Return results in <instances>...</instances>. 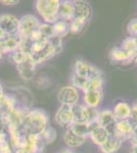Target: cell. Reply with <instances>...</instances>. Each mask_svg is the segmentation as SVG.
I'll use <instances>...</instances> for the list:
<instances>
[{"instance_id": "6da1fadb", "label": "cell", "mask_w": 137, "mask_h": 153, "mask_svg": "<svg viewBox=\"0 0 137 153\" xmlns=\"http://www.w3.org/2000/svg\"><path fill=\"white\" fill-rule=\"evenodd\" d=\"M19 50L28 52L36 65L45 62V61L51 59L53 56H55L56 54L61 53L50 39L47 41L31 42L27 38H21Z\"/></svg>"}, {"instance_id": "7a4b0ae2", "label": "cell", "mask_w": 137, "mask_h": 153, "mask_svg": "<svg viewBox=\"0 0 137 153\" xmlns=\"http://www.w3.org/2000/svg\"><path fill=\"white\" fill-rule=\"evenodd\" d=\"M48 117L42 109H30L25 115L22 131L26 136H39L48 127Z\"/></svg>"}, {"instance_id": "3957f363", "label": "cell", "mask_w": 137, "mask_h": 153, "mask_svg": "<svg viewBox=\"0 0 137 153\" xmlns=\"http://www.w3.org/2000/svg\"><path fill=\"white\" fill-rule=\"evenodd\" d=\"M11 59L16 66L19 75L23 80L27 81V82L33 80L36 65L34 63L33 59L28 52H25V51L19 49L11 54Z\"/></svg>"}, {"instance_id": "277c9868", "label": "cell", "mask_w": 137, "mask_h": 153, "mask_svg": "<svg viewBox=\"0 0 137 153\" xmlns=\"http://www.w3.org/2000/svg\"><path fill=\"white\" fill-rule=\"evenodd\" d=\"M59 0H37L35 8L45 24L53 25L59 19Z\"/></svg>"}, {"instance_id": "5b68a950", "label": "cell", "mask_w": 137, "mask_h": 153, "mask_svg": "<svg viewBox=\"0 0 137 153\" xmlns=\"http://www.w3.org/2000/svg\"><path fill=\"white\" fill-rule=\"evenodd\" d=\"M40 25V21L33 14H25L19 19V36L21 38H29Z\"/></svg>"}, {"instance_id": "8992f818", "label": "cell", "mask_w": 137, "mask_h": 153, "mask_svg": "<svg viewBox=\"0 0 137 153\" xmlns=\"http://www.w3.org/2000/svg\"><path fill=\"white\" fill-rule=\"evenodd\" d=\"M57 99L61 102V105L67 106H74L79 103L80 100V93L79 90L73 87L72 85L64 86L58 91L57 94Z\"/></svg>"}, {"instance_id": "52a82bcc", "label": "cell", "mask_w": 137, "mask_h": 153, "mask_svg": "<svg viewBox=\"0 0 137 153\" xmlns=\"http://www.w3.org/2000/svg\"><path fill=\"white\" fill-rule=\"evenodd\" d=\"M89 126V138L91 139V141L97 145L98 147H100L101 145H103L104 143L108 141L109 134L106 129H103V127L98 125V123L96 120L88 123Z\"/></svg>"}, {"instance_id": "ba28073f", "label": "cell", "mask_w": 137, "mask_h": 153, "mask_svg": "<svg viewBox=\"0 0 137 153\" xmlns=\"http://www.w3.org/2000/svg\"><path fill=\"white\" fill-rule=\"evenodd\" d=\"M19 19L12 14L4 13L0 16V28L8 37L19 35Z\"/></svg>"}, {"instance_id": "9c48e42d", "label": "cell", "mask_w": 137, "mask_h": 153, "mask_svg": "<svg viewBox=\"0 0 137 153\" xmlns=\"http://www.w3.org/2000/svg\"><path fill=\"white\" fill-rule=\"evenodd\" d=\"M96 122L100 127L106 129L109 132V135H114L115 133V127H116L117 120L114 117V113L112 110L104 109L98 111L96 117Z\"/></svg>"}, {"instance_id": "30bf717a", "label": "cell", "mask_w": 137, "mask_h": 153, "mask_svg": "<svg viewBox=\"0 0 137 153\" xmlns=\"http://www.w3.org/2000/svg\"><path fill=\"white\" fill-rule=\"evenodd\" d=\"M54 118H55V123L59 127L69 129L74 123L72 107L67 105H61L58 109L56 110Z\"/></svg>"}, {"instance_id": "8fae6325", "label": "cell", "mask_w": 137, "mask_h": 153, "mask_svg": "<svg viewBox=\"0 0 137 153\" xmlns=\"http://www.w3.org/2000/svg\"><path fill=\"white\" fill-rule=\"evenodd\" d=\"M75 7V16L74 19H81L87 24L91 19L92 16V8L91 5L87 1L83 0H77L73 1Z\"/></svg>"}, {"instance_id": "7c38bea8", "label": "cell", "mask_w": 137, "mask_h": 153, "mask_svg": "<svg viewBox=\"0 0 137 153\" xmlns=\"http://www.w3.org/2000/svg\"><path fill=\"white\" fill-rule=\"evenodd\" d=\"M132 130H133V126H132V122L129 120H119L117 122L116 127H115V133L114 135L117 136L119 139L122 141H130L131 136H132Z\"/></svg>"}, {"instance_id": "4fadbf2b", "label": "cell", "mask_w": 137, "mask_h": 153, "mask_svg": "<svg viewBox=\"0 0 137 153\" xmlns=\"http://www.w3.org/2000/svg\"><path fill=\"white\" fill-rule=\"evenodd\" d=\"M21 47V37L19 35L7 37L5 40L0 42V49L2 53H13Z\"/></svg>"}, {"instance_id": "5bb4252c", "label": "cell", "mask_w": 137, "mask_h": 153, "mask_svg": "<svg viewBox=\"0 0 137 153\" xmlns=\"http://www.w3.org/2000/svg\"><path fill=\"white\" fill-rule=\"evenodd\" d=\"M73 111V124H87L89 123V112L88 107L84 104H76L72 106Z\"/></svg>"}, {"instance_id": "9a60e30c", "label": "cell", "mask_w": 137, "mask_h": 153, "mask_svg": "<svg viewBox=\"0 0 137 153\" xmlns=\"http://www.w3.org/2000/svg\"><path fill=\"white\" fill-rule=\"evenodd\" d=\"M103 99V90L100 91H91V92L84 93L83 100L85 103V106L90 108H96L101 104Z\"/></svg>"}, {"instance_id": "2e32d148", "label": "cell", "mask_w": 137, "mask_h": 153, "mask_svg": "<svg viewBox=\"0 0 137 153\" xmlns=\"http://www.w3.org/2000/svg\"><path fill=\"white\" fill-rule=\"evenodd\" d=\"M59 19L64 21L66 23L70 22L71 23L74 19L75 16V7L73 1H61V6H59Z\"/></svg>"}, {"instance_id": "e0dca14e", "label": "cell", "mask_w": 137, "mask_h": 153, "mask_svg": "<svg viewBox=\"0 0 137 153\" xmlns=\"http://www.w3.org/2000/svg\"><path fill=\"white\" fill-rule=\"evenodd\" d=\"M114 117L117 122L119 120H130L131 117V106L127 102H119L115 105L114 109L112 110Z\"/></svg>"}, {"instance_id": "ac0fdd59", "label": "cell", "mask_w": 137, "mask_h": 153, "mask_svg": "<svg viewBox=\"0 0 137 153\" xmlns=\"http://www.w3.org/2000/svg\"><path fill=\"white\" fill-rule=\"evenodd\" d=\"M109 58L112 62L114 63H121V65H125V63H130L133 61L129 57V55L121 47H114L111 49L109 53Z\"/></svg>"}, {"instance_id": "d6986e66", "label": "cell", "mask_w": 137, "mask_h": 153, "mask_svg": "<svg viewBox=\"0 0 137 153\" xmlns=\"http://www.w3.org/2000/svg\"><path fill=\"white\" fill-rule=\"evenodd\" d=\"M91 66L92 65L88 63L87 61L83 60V59H78L74 65L73 75L80 76L82 79H85V80H88V79H90Z\"/></svg>"}, {"instance_id": "ffe728a7", "label": "cell", "mask_w": 137, "mask_h": 153, "mask_svg": "<svg viewBox=\"0 0 137 153\" xmlns=\"http://www.w3.org/2000/svg\"><path fill=\"white\" fill-rule=\"evenodd\" d=\"M123 144V141L119 139L117 136L109 135L108 141L99 147L100 151L103 153H116L120 150V148Z\"/></svg>"}, {"instance_id": "44dd1931", "label": "cell", "mask_w": 137, "mask_h": 153, "mask_svg": "<svg viewBox=\"0 0 137 153\" xmlns=\"http://www.w3.org/2000/svg\"><path fill=\"white\" fill-rule=\"evenodd\" d=\"M64 142L70 148H78L86 142V139L75 135L71 130L68 129L64 134Z\"/></svg>"}, {"instance_id": "7402d4cb", "label": "cell", "mask_w": 137, "mask_h": 153, "mask_svg": "<svg viewBox=\"0 0 137 153\" xmlns=\"http://www.w3.org/2000/svg\"><path fill=\"white\" fill-rule=\"evenodd\" d=\"M121 48L133 60L137 55V38H135V37H127L122 42Z\"/></svg>"}, {"instance_id": "603a6c76", "label": "cell", "mask_w": 137, "mask_h": 153, "mask_svg": "<svg viewBox=\"0 0 137 153\" xmlns=\"http://www.w3.org/2000/svg\"><path fill=\"white\" fill-rule=\"evenodd\" d=\"M51 27H52V33H53V36L57 37V38L63 39L64 37H66L68 35V33L70 32L69 23H66V22L61 21V19H58L56 23L51 25Z\"/></svg>"}, {"instance_id": "cb8c5ba5", "label": "cell", "mask_w": 137, "mask_h": 153, "mask_svg": "<svg viewBox=\"0 0 137 153\" xmlns=\"http://www.w3.org/2000/svg\"><path fill=\"white\" fill-rule=\"evenodd\" d=\"M103 76H96V78H91L87 80L85 87L83 89V93L91 92V91H100L103 90Z\"/></svg>"}, {"instance_id": "d4e9b609", "label": "cell", "mask_w": 137, "mask_h": 153, "mask_svg": "<svg viewBox=\"0 0 137 153\" xmlns=\"http://www.w3.org/2000/svg\"><path fill=\"white\" fill-rule=\"evenodd\" d=\"M75 135L87 139L89 137V126L87 124H73L69 128Z\"/></svg>"}, {"instance_id": "484cf974", "label": "cell", "mask_w": 137, "mask_h": 153, "mask_svg": "<svg viewBox=\"0 0 137 153\" xmlns=\"http://www.w3.org/2000/svg\"><path fill=\"white\" fill-rule=\"evenodd\" d=\"M40 138L42 142L44 143V145L47 144H52L56 139V131L51 127H47L43 132L41 133Z\"/></svg>"}, {"instance_id": "4316f807", "label": "cell", "mask_w": 137, "mask_h": 153, "mask_svg": "<svg viewBox=\"0 0 137 153\" xmlns=\"http://www.w3.org/2000/svg\"><path fill=\"white\" fill-rule=\"evenodd\" d=\"M69 25H70V32H71L72 34H79L83 31L84 28H85L86 23L81 21V19H74Z\"/></svg>"}, {"instance_id": "83f0119b", "label": "cell", "mask_w": 137, "mask_h": 153, "mask_svg": "<svg viewBox=\"0 0 137 153\" xmlns=\"http://www.w3.org/2000/svg\"><path fill=\"white\" fill-rule=\"evenodd\" d=\"M127 32L130 37L137 38V18L131 19L127 24Z\"/></svg>"}, {"instance_id": "f1b7e54d", "label": "cell", "mask_w": 137, "mask_h": 153, "mask_svg": "<svg viewBox=\"0 0 137 153\" xmlns=\"http://www.w3.org/2000/svg\"><path fill=\"white\" fill-rule=\"evenodd\" d=\"M0 153H12V147L8 141L0 143Z\"/></svg>"}, {"instance_id": "f546056e", "label": "cell", "mask_w": 137, "mask_h": 153, "mask_svg": "<svg viewBox=\"0 0 137 153\" xmlns=\"http://www.w3.org/2000/svg\"><path fill=\"white\" fill-rule=\"evenodd\" d=\"M133 130H132V136H131V145H137V122L132 123Z\"/></svg>"}, {"instance_id": "4dcf8cb0", "label": "cell", "mask_w": 137, "mask_h": 153, "mask_svg": "<svg viewBox=\"0 0 137 153\" xmlns=\"http://www.w3.org/2000/svg\"><path fill=\"white\" fill-rule=\"evenodd\" d=\"M131 120L132 123L137 122V102L134 103L133 105L131 106Z\"/></svg>"}, {"instance_id": "1f68e13d", "label": "cell", "mask_w": 137, "mask_h": 153, "mask_svg": "<svg viewBox=\"0 0 137 153\" xmlns=\"http://www.w3.org/2000/svg\"><path fill=\"white\" fill-rule=\"evenodd\" d=\"M19 1H17V0H0V3L3 4V5H6V6H11V5H16V4H19Z\"/></svg>"}, {"instance_id": "d6a6232c", "label": "cell", "mask_w": 137, "mask_h": 153, "mask_svg": "<svg viewBox=\"0 0 137 153\" xmlns=\"http://www.w3.org/2000/svg\"><path fill=\"white\" fill-rule=\"evenodd\" d=\"M7 134H5V133H2L0 132V143H3L5 141H8V138H7Z\"/></svg>"}, {"instance_id": "836d02e7", "label": "cell", "mask_w": 137, "mask_h": 153, "mask_svg": "<svg viewBox=\"0 0 137 153\" xmlns=\"http://www.w3.org/2000/svg\"><path fill=\"white\" fill-rule=\"evenodd\" d=\"M7 37H8V36H7L5 33H4L3 30H2L1 28H0V42L3 41V40H5V39L7 38Z\"/></svg>"}, {"instance_id": "e575fe53", "label": "cell", "mask_w": 137, "mask_h": 153, "mask_svg": "<svg viewBox=\"0 0 137 153\" xmlns=\"http://www.w3.org/2000/svg\"><path fill=\"white\" fill-rule=\"evenodd\" d=\"M130 153H137V145H131Z\"/></svg>"}, {"instance_id": "d590c367", "label": "cell", "mask_w": 137, "mask_h": 153, "mask_svg": "<svg viewBox=\"0 0 137 153\" xmlns=\"http://www.w3.org/2000/svg\"><path fill=\"white\" fill-rule=\"evenodd\" d=\"M4 94V91H3V87H2L1 83H0V98H1V96Z\"/></svg>"}, {"instance_id": "8d00e7d4", "label": "cell", "mask_w": 137, "mask_h": 153, "mask_svg": "<svg viewBox=\"0 0 137 153\" xmlns=\"http://www.w3.org/2000/svg\"><path fill=\"white\" fill-rule=\"evenodd\" d=\"M61 153H74V152L71 151V150H69V149H64Z\"/></svg>"}, {"instance_id": "74e56055", "label": "cell", "mask_w": 137, "mask_h": 153, "mask_svg": "<svg viewBox=\"0 0 137 153\" xmlns=\"http://www.w3.org/2000/svg\"><path fill=\"white\" fill-rule=\"evenodd\" d=\"M133 61H134V62H135V63H136V65H137V55L135 56V58H134V59H133Z\"/></svg>"}, {"instance_id": "f35d334b", "label": "cell", "mask_w": 137, "mask_h": 153, "mask_svg": "<svg viewBox=\"0 0 137 153\" xmlns=\"http://www.w3.org/2000/svg\"><path fill=\"white\" fill-rule=\"evenodd\" d=\"M2 55H3V53H2L1 49H0V59H1V58H2Z\"/></svg>"}]
</instances>
